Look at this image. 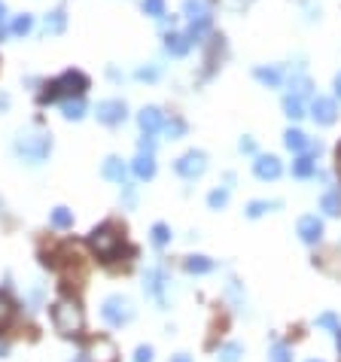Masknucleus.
<instances>
[{"instance_id":"nucleus-1","label":"nucleus","mask_w":341,"mask_h":362,"mask_svg":"<svg viewBox=\"0 0 341 362\" xmlns=\"http://www.w3.org/2000/svg\"><path fill=\"white\" fill-rule=\"evenodd\" d=\"M85 89H89V76L80 73V71H64L58 76V80H52L49 86H46V91L40 95V104H49L55 101V98H82Z\"/></svg>"},{"instance_id":"nucleus-2","label":"nucleus","mask_w":341,"mask_h":362,"mask_svg":"<svg viewBox=\"0 0 341 362\" xmlns=\"http://www.w3.org/2000/svg\"><path fill=\"white\" fill-rule=\"evenodd\" d=\"M52 323H55V329L61 335H80L82 332V307L73 302V298H58L55 305H52Z\"/></svg>"},{"instance_id":"nucleus-3","label":"nucleus","mask_w":341,"mask_h":362,"mask_svg":"<svg viewBox=\"0 0 341 362\" xmlns=\"http://www.w3.org/2000/svg\"><path fill=\"white\" fill-rule=\"evenodd\" d=\"M49 150H52V137L46 134V131H25V134L15 141V152L25 161H30V165H40V161L49 156Z\"/></svg>"},{"instance_id":"nucleus-4","label":"nucleus","mask_w":341,"mask_h":362,"mask_svg":"<svg viewBox=\"0 0 341 362\" xmlns=\"http://www.w3.org/2000/svg\"><path fill=\"white\" fill-rule=\"evenodd\" d=\"M89 244L104 262H113L116 253L122 250V235H119V228H116L113 222H104V226H98L95 232L89 235Z\"/></svg>"},{"instance_id":"nucleus-5","label":"nucleus","mask_w":341,"mask_h":362,"mask_svg":"<svg viewBox=\"0 0 341 362\" xmlns=\"http://www.w3.org/2000/svg\"><path fill=\"white\" fill-rule=\"evenodd\" d=\"M100 317H104V323H110V326L119 329V326H125V323H131V317H134V307H131L128 298L110 296V298H104Z\"/></svg>"},{"instance_id":"nucleus-6","label":"nucleus","mask_w":341,"mask_h":362,"mask_svg":"<svg viewBox=\"0 0 341 362\" xmlns=\"http://www.w3.org/2000/svg\"><path fill=\"white\" fill-rule=\"evenodd\" d=\"M174 171L180 177H186V180H195V177H201L207 171V156L204 152H198V150L186 152V156H180L174 161Z\"/></svg>"},{"instance_id":"nucleus-7","label":"nucleus","mask_w":341,"mask_h":362,"mask_svg":"<svg viewBox=\"0 0 341 362\" xmlns=\"http://www.w3.org/2000/svg\"><path fill=\"white\" fill-rule=\"evenodd\" d=\"M95 116H98V122H104V125H119V122H125V116H128V107L122 101H100L95 107Z\"/></svg>"},{"instance_id":"nucleus-8","label":"nucleus","mask_w":341,"mask_h":362,"mask_svg":"<svg viewBox=\"0 0 341 362\" xmlns=\"http://www.w3.org/2000/svg\"><path fill=\"white\" fill-rule=\"evenodd\" d=\"M338 116V107L332 98H314L311 101V119L317 122V125H332Z\"/></svg>"},{"instance_id":"nucleus-9","label":"nucleus","mask_w":341,"mask_h":362,"mask_svg":"<svg viewBox=\"0 0 341 362\" xmlns=\"http://www.w3.org/2000/svg\"><path fill=\"white\" fill-rule=\"evenodd\" d=\"M143 287H146V292H150L159 305H165V271L150 268V271L143 274Z\"/></svg>"},{"instance_id":"nucleus-10","label":"nucleus","mask_w":341,"mask_h":362,"mask_svg":"<svg viewBox=\"0 0 341 362\" xmlns=\"http://www.w3.org/2000/svg\"><path fill=\"white\" fill-rule=\"evenodd\" d=\"M137 125H141L143 134H156V131L165 125V116H161L159 107H143L141 116H137Z\"/></svg>"},{"instance_id":"nucleus-11","label":"nucleus","mask_w":341,"mask_h":362,"mask_svg":"<svg viewBox=\"0 0 341 362\" xmlns=\"http://www.w3.org/2000/svg\"><path fill=\"white\" fill-rule=\"evenodd\" d=\"M253 171H256L259 180H277L283 168H281V161H277L274 156H259L253 161Z\"/></svg>"},{"instance_id":"nucleus-12","label":"nucleus","mask_w":341,"mask_h":362,"mask_svg":"<svg viewBox=\"0 0 341 362\" xmlns=\"http://www.w3.org/2000/svg\"><path fill=\"white\" fill-rule=\"evenodd\" d=\"M299 237L305 244H320V237H323V222L317 219V217H301L299 219Z\"/></svg>"},{"instance_id":"nucleus-13","label":"nucleus","mask_w":341,"mask_h":362,"mask_svg":"<svg viewBox=\"0 0 341 362\" xmlns=\"http://www.w3.org/2000/svg\"><path fill=\"white\" fill-rule=\"evenodd\" d=\"M165 49H168L174 58H183L186 52L192 49V40H189V34H177V30H170V34L165 37Z\"/></svg>"},{"instance_id":"nucleus-14","label":"nucleus","mask_w":341,"mask_h":362,"mask_svg":"<svg viewBox=\"0 0 341 362\" xmlns=\"http://www.w3.org/2000/svg\"><path fill=\"white\" fill-rule=\"evenodd\" d=\"M134 177L137 180H152V177H156V159H152V152H137Z\"/></svg>"},{"instance_id":"nucleus-15","label":"nucleus","mask_w":341,"mask_h":362,"mask_svg":"<svg viewBox=\"0 0 341 362\" xmlns=\"http://www.w3.org/2000/svg\"><path fill=\"white\" fill-rule=\"evenodd\" d=\"M283 143H286V150H292V152H305V150H311V141L305 137V131H299V128H290L283 134Z\"/></svg>"},{"instance_id":"nucleus-16","label":"nucleus","mask_w":341,"mask_h":362,"mask_svg":"<svg viewBox=\"0 0 341 362\" xmlns=\"http://www.w3.org/2000/svg\"><path fill=\"white\" fill-rule=\"evenodd\" d=\"M100 174H104L107 180H113V183H125V165H122V159H116V156H110L104 161Z\"/></svg>"},{"instance_id":"nucleus-17","label":"nucleus","mask_w":341,"mask_h":362,"mask_svg":"<svg viewBox=\"0 0 341 362\" xmlns=\"http://www.w3.org/2000/svg\"><path fill=\"white\" fill-rule=\"evenodd\" d=\"M61 116L71 119V122H80L85 116V101L82 98H67V101L61 104Z\"/></svg>"},{"instance_id":"nucleus-18","label":"nucleus","mask_w":341,"mask_h":362,"mask_svg":"<svg viewBox=\"0 0 341 362\" xmlns=\"http://www.w3.org/2000/svg\"><path fill=\"white\" fill-rule=\"evenodd\" d=\"M43 28H46V34H64V28H67V15H64V10H52L49 15H46Z\"/></svg>"},{"instance_id":"nucleus-19","label":"nucleus","mask_w":341,"mask_h":362,"mask_svg":"<svg viewBox=\"0 0 341 362\" xmlns=\"http://www.w3.org/2000/svg\"><path fill=\"white\" fill-rule=\"evenodd\" d=\"M253 76L262 82V86H268V89L281 86V71H277V67H256Z\"/></svg>"},{"instance_id":"nucleus-20","label":"nucleus","mask_w":341,"mask_h":362,"mask_svg":"<svg viewBox=\"0 0 341 362\" xmlns=\"http://www.w3.org/2000/svg\"><path fill=\"white\" fill-rule=\"evenodd\" d=\"M186 15H189L192 21H211V12H207V3L204 0H186Z\"/></svg>"},{"instance_id":"nucleus-21","label":"nucleus","mask_w":341,"mask_h":362,"mask_svg":"<svg viewBox=\"0 0 341 362\" xmlns=\"http://www.w3.org/2000/svg\"><path fill=\"white\" fill-rule=\"evenodd\" d=\"M186 271H189V274H207V271H213V259H207V256H189V259H186Z\"/></svg>"},{"instance_id":"nucleus-22","label":"nucleus","mask_w":341,"mask_h":362,"mask_svg":"<svg viewBox=\"0 0 341 362\" xmlns=\"http://www.w3.org/2000/svg\"><path fill=\"white\" fill-rule=\"evenodd\" d=\"M314 171H317V165H314V159H311V156H299L296 161H292V174L301 177V180L314 177Z\"/></svg>"},{"instance_id":"nucleus-23","label":"nucleus","mask_w":341,"mask_h":362,"mask_svg":"<svg viewBox=\"0 0 341 362\" xmlns=\"http://www.w3.org/2000/svg\"><path fill=\"white\" fill-rule=\"evenodd\" d=\"M320 207L329 213V217H338L341 213V192H335V189H329L326 195H323V201H320Z\"/></svg>"},{"instance_id":"nucleus-24","label":"nucleus","mask_w":341,"mask_h":362,"mask_svg":"<svg viewBox=\"0 0 341 362\" xmlns=\"http://www.w3.org/2000/svg\"><path fill=\"white\" fill-rule=\"evenodd\" d=\"M283 110H286V116H290V119H301V116H305V107H301V98L299 95H286L283 98Z\"/></svg>"},{"instance_id":"nucleus-25","label":"nucleus","mask_w":341,"mask_h":362,"mask_svg":"<svg viewBox=\"0 0 341 362\" xmlns=\"http://www.w3.org/2000/svg\"><path fill=\"white\" fill-rule=\"evenodd\" d=\"M241 353H244L241 344L229 341V344H222V347H220V362H238V359H241Z\"/></svg>"},{"instance_id":"nucleus-26","label":"nucleus","mask_w":341,"mask_h":362,"mask_svg":"<svg viewBox=\"0 0 341 362\" xmlns=\"http://www.w3.org/2000/svg\"><path fill=\"white\" fill-rule=\"evenodd\" d=\"M30 28H34V15H15L12 19V34L15 37H25V34H30Z\"/></svg>"},{"instance_id":"nucleus-27","label":"nucleus","mask_w":341,"mask_h":362,"mask_svg":"<svg viewBox=\"0 0 341 362\" xmlns=\"http://www.w3.org/2000/svg\"><path fill=\"white\" fill-rule=\"evenodd\" d=\"M52 226L55 228H71L73 226V213L67 210V207H55V210H52Z\"/></svg>"},{"instance_id":"nucleus-28","label":"nucleus","mask_w":341,"mask_h":362,"mask_svg":"<svg viewBox=\"0 0 341 362\" xmlns=\"http://www.w3.org/2000/svg\"><path fill=\"white\" fill-rule=\"evenodd\" d=\"M12 317H15V307H12V302L10 298L0 292V329H6L12 323Z\"/></svg>"},{"instance_id":"nucleus-29","label":"nucleus","mask_w":341,"mask_h":362,"mask_svg":"<svg viewBox=\"0 0 341 362\" xmlns=\"http://www.w3.org/2000/svg\"><path fill=\"white\" fill-rule=\"evenodd\" d=\"M207 204H211L213 210H222V207L229 204V189H213L211 195H207Z\"/></svg>"},{"instance_id":"nucleus-30","label":"nucleus","mask_w":341,"mask_h":362,"mask_svg":"<svg viewBox=\"0 0 341 362\" xmlns=\"http://www.w3.org/2000/svg\"><path fill=\"white\" fill-rule=\"evenodd\" d=\"M161 128H165V134L170 137V141H177V137L186 134V122H183V119H170V122H165Z\"/></svg>"},{"instance_id":"nucleus-31","label":"nucleus","mask_w":341,"mask_h":362,"mask_svg":"<svg viewBox=\"0 0 341 362\" xmlns=\"http://www.w3.org/2000/svg\"><path fill=\"white\" fill-rule=\"evenodd\" d=\"M274 207H277V201H253L250 207H247V217L256 219V217H262L265 210H274Z\"/></svg>"},{"instance_id":"nucleus-32","label":"nucleus","mask_w":341,"mask_h":362,"mask_svg":"<svg viewBox=\"0 0 341 362\" xmlns=\"http://www.w3.org/2000/svg\"><path fill=\"white\" fill-rule=\"evenodd\" d=\"M168 241H170L168 226H165V222H156V226H152V244H156V246H165Z\"/></svg>"},{"instance_id":"nucleus-33","label":"nucleus","mask_w":341,"mask_h":362,"mask_svg":"<svg viewBox=\"0 0 341 362\" xmlns=\"http://www.w3.org/2000/svg\"><path fill=\"white\" fill-rule=\"evenodd\" d=\"M143 12L152 15V19H161L165 15V0H143Z\"/></svg>"},{"instance_id":"nucleus-34","label":"nucleus","mask_w":341,"mask_h":362,"mask_svg":"<svg viewBox=\"0 0 341 362\" xmlns=\"http://www.w3.org/2000/svg\"><path fill=\"white\" fill-rule=\"evenodd\" d=\"M271 362H292L290 347H286V344H274V347H271Z\"/></svg>"},{"instance_id":"nucleus-35","label":"nucleus","mask_w":341,"mask_h":362,"mask_svg":"<svg viewBox=\"0 0 341 362\" xmlns=\"http://www.w3.org/2000/svg\"><path fill=\"white\" fill-rule=\"evenodd\" d=\"M137 80L156 82V80H159V67H141V71H137Z\"/></svg>"},{"instance_id":"nucleus-36","label":"nucleus","mask_w":341,"mask_h":362,"mask_svg":"<svg viewBox=\"0 0 341 362\" xmlns=\"http://www.w3.org/2000/svg\"><path fill=\"white\" fill-rule=\"evenodd\" d=\"M317 326H326V329H335L338 332V317L335 314H320V317H317Z\"/></svg>"},{"instance_id":"nucleus-37","label":"nucleus","mask_w":341,"mask_h":362,"mask_svg":"<svg viewBox=\"0 0 341 362\" xmlns=\"http://www.w3.org/2000/svg\"><path fill=\"white\" fill-rule=\"evenodd\" d=\"M308 89H311V82H308V76H299L296 82H292V95H308Z\"/></svg>"},{"instance_id":"nucleus-38","label":"nucleus","mask_w":341,"mask_h":362,"mask_svg":"<svg viewBox=\"0 0 341 362\" xmlns=\"http://www.w3.org/2000/svg\"><path fill=\"white\" fill-rule=\"evenodd\" d=\"M134 362H152V347H137Z\"/></svg>"},{"instance_id":"nucleus-39","label":"nucleus","mask_w":341,"mask_h":362,"mask_svg":"<svg viewBox=\"0 0 341 362\" xmlns=\"http://www.w3.org/2000/svg\"><path fill=\"white\" fill-rule=\"evenodd\" d=\"M3 21H6V6L0 3V40H3Z\"/></svg>"},{"instance_id":"nucleus-40","label":"nucleus","mask_w":341,"mask_h":362,"mask_svg":"<svg viewBox=\"0 0 341 362\" xmlns=\"http://www.w3.org/2000/svg\"><path fill=\"white\" fill-rule=\"evenodd\" d=\"M253 150H256L253 141H241V152H253Z\"/></svg>"},{"instance_id":"nucleus-41","label":"nucleus","mask_w":341,"mask_h":362,"mask_svg":"<svg viewBox=\"0 0 341 362\" xmlns=\"http://www.w3.org/2000/svg\"><path fill=\"white\" fill-rule=\"evenodd\" d=\"M170 362H192L189 356H186V353H177V356L174 359H170Z\"/></svg>"},{"instance_id":"nucleus-42","label":"nucleus","mask_w":341,"mask_h":362,"mask_svg":"<svg viewBox=\"0 0 341 362\" xmlns=\"http://www.w3.org/2000/svg\"><path fill=\"white\" fill-rule=\"evenodd\" d=\"M335 91H338V95H341V73L335 76Z\"/></svg>"},{"instance_id":"nucleus-43","label":"nucleus","mask_w":341,"mask_h":362,"mask_svg":"<svg viewBox=\"0 0 341 362\" xmlns=\"http://www.w3.org/2000/svg\"><path fill=\"white\" fill-rule=\"evenodd\" d=\"M335 159H338V174H341V146H338V152H335Z\"/></svg>"},{"instance_id":"nucleus-44","label":"nucleus","mask_w":341,"mask_h":362,"mask_svg":"<svg viewBox=\"0 0 341 362\" xmlns=\"http://www.w3.org/2000/svg\"><path fill=\"white\" fill-rule=\"evenodd\" d=\"M338 350H341V326H338Z\"/></svg>"},{"instance_id":"nucleus-45","label":"nucleus","mask_w":341,"mask_h":362,"mask_svg":"<svg viewBox=\"0 0 341 362\" xmlns=\"http://www.w3.org/2000/svg\"><path fill=\"white\" fill-rule=\"evenodd\" d=\"M311 362H320V359H311Z\"/></svg>"}]
</instances>
